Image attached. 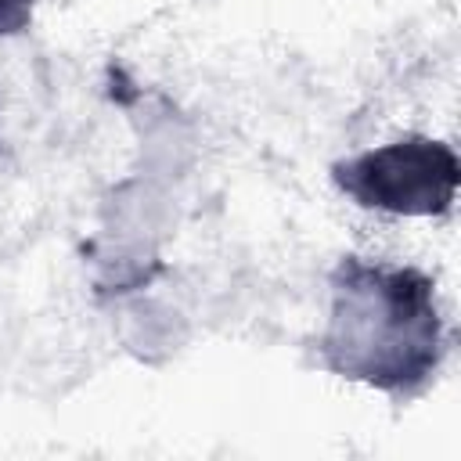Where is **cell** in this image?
Instances as JSON below:
<instances>
[{
  "label": "cell",
  "instance_id": "cell-1",
  "mask_svg": "<svg viewBox=\"0 0 461 461\" xmlns=\"http://www.w3.org/2000/svg\"><path fill=\"white\" fill-rule=\"evenodd\" d=\"M328 321L317 339L321 364L396 400L421 393L443 364L447 335L436 285L425 270L342 256L328 274Z\"/></svg>",
  "mask_w": 461,
  "mask_h": 461
},
{
  "label": "cell",
  "instance_id": "cell-2",
  "mask_svg": "<svg viewBox=\"0 0 461 461\" xmlns=\"http://www.w3.org/2000/svg\"><path fill=\"white\" fill-rule=\"evenodd\" d=\"M331 180L360 209L393 216H443L454 205L461 162L450 144L411 133L353 158H339L331 166Z\"/></svg>",
  "mask_w": 461,
  "mask_h": 461
},
{
  "label": "cell",
  "instance_id": "cell-3",
  "mask_svg": "<svg viewBox=\"0 0 461 461\" xmlns=\"http://www.w3.org/2000/svg\"><path fill=\"white\" fill-rule=\"evenodd\" d=\"M36 0H0V36H14L29 25Z\"/></svg>",
  "mask_w": 461,
  "mask_h": 461
}]
</instances>
